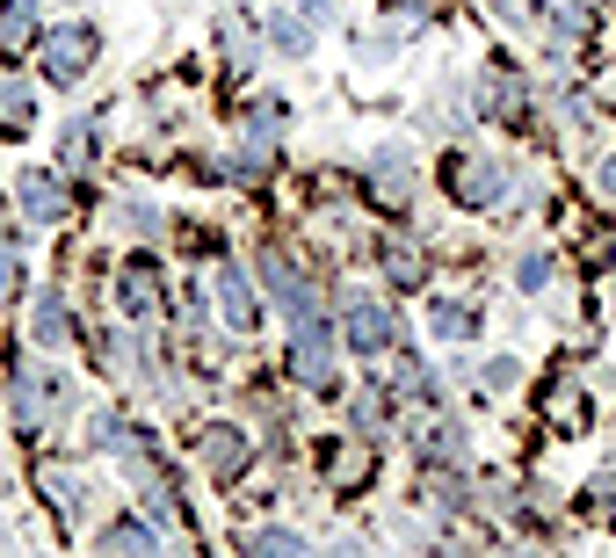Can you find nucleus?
<instances>
[{
	"label": "nucleus",
	"instance_id": "1",
	"mask_svg": "<svg viewBox=\"0 0 616 558\" xmlns=\"http://www.w3.org/2000/svg\"><path fill=\"white\" fill-rule=\"evenodd\" d=\"M95 52H102L95 22H58V30L44 36V73H52L58 88H66V80H80V73L95 66Z\"/></svg>",
	"mask_w": 616,
	"mask_h": 558
},
{
	"label": "nucleus",
	"instance_id": "2",
	"mask_svg": "<svg viewBox=\"0 0 616 558\" xmlns=\"http://www.w3.org/2000/svg\"><path fill=\"white\" fill-rule=\"evenodd\" d=\"M341 333H349L355 355H377L392 341V313H385V305H370V297H355L349 313H341Z\"/></svg>",
	"mask_w": 616,
	"mask_h": 558
},
{
	"label": "nucleus",
	"instance_id": "3",
	"mask_svg": "<svg viewBox=\"0 0 616 558\" xmlns=\"http://www.w3.org/2000/svg\"><path fill=\"white\" fill-rule=\"evenodd\" d=\"M218 313H226L232 327H246V319H254V291H246L240 269H218Z\"/></svg>",
	"mask_w": 616,
	"mask_h": 558
},
{
	"label": "nucleus",
	"instance_id": "4",
	"mask_svg": "<svg viewBox=\"0 0 616 558\" xmlns=\"http://www.w3.org/2000/svg\"><path fill=\"white\" fill-rule=\"evenodd\" d=\"M22 210H30V218H58V189H52V175H30V182H22Z\"/></svg>",
	"mask_w": 616,
	"mask_h": 558
},
{
	"label": "nucleus",
	"instance_id": "5",
	"mask_svg": "<svg viewBox=\"0 0 616 558\" xmlns=\"http://www.w3.org/2000/svg\"><path fill=\"white\" fill-rule=\"evenodd\" d=\"M109 551H123V558H153V537H145L139 523H117V529H109Z\"/></svg>",
	"mask_w": 616,
	"mask_h": 558
},
{
	"label": "nucleus",
	"instance_id": "6",
	"mask_svg": "<svg viewBox=\"0 0 616 558\" xmlns=\"http://www.w3.org/2000/svg\"><path fill=\"white\" fill-rule=\"evenodd\" d=\"M30 30H36V0H8V22H0V36H8V44H22Z\"/></svg>",
	"mask_w": 616,
	"mask_h": 558
},
{
	"label": "nucleus",
	"instance_id": "7",
	"mask_svg": "<svg viewBox=\"0 0 616 558\" xmlns=\"http://www.w3.org/2000/svg\"><path fill=\"white\" fill-rule=\"evenodd\" d=\"M254 558H305V544L290 537V529H262V544H254Z\"/></svg>",
	"mask_w": 616,
	"mask_h": 558
},
{
	"label": "nucleus",
	"instance_id": "8",
	"mask_svg": "<svg viewBox=\"0 0 616 558\" xmlns=\"http://www.w3.org/2000/svg\"><path fill=\"white\" fill-rule=\"evenodd\" d=\"M240 457H246L240 436H211V464H218V471H240Z\"/></svg>",
	"mask_w": 616,
	"mask_h": 558
},
{
	"label": "nucleus",
	"instance_id": "9",
	"mask_svg": "<svg viewBox=\"0 0 616 558\" xmlns=\"http://www.w3.org/2000/svg\"><path fill=\"white\" fill-rule=\"evenodd\" d=\"M66 333V313H58V297H44V313H36V341H58Z\"/></svg>",
	"mask_w": 616,
	"mask_h": 558
},
{
	"label": "nucleus",
	"instance_id": "10",
	"mask_svg": "<svg viewBox=\"0 0 616 558\" xmlns=\"http://www.w3.org/2000/svg\"><path fill=\"white\" fill-rule=\"evenodd\" d=\"M262 276L276 283V291H290V283H298V269H290V262L276 254V247H268V254H262Z\"/></svg>",
	"mask_w": 616,
	"mask_h": 558
},
{
	"label": "nucleus",
	"instance_id": "11",
	"mask_svg": "<svg viewBox=\"0 0 616 558\" xmlns=\"http://www.w3.org/2000/svg\"><path fill=\"white\" fill-rule=\"evenodd\" d=\"M276 44H283V52H305V44H312V30H305V22H276Z\"/></svg>",
	"mask_w": 616,
	"mask_h": 558
},
{
	"label": "nucleus",
	"instance_id": "12",
	"mask_svg": "<svg viewBox=\"0 0 616 558\" xmlns=\"http://www.w3.org/2000/svg\"><path fill=\"white\" fill-rule=\"evenodd\" d=\"M0 117L22 123V117H30V95H22V88H0Z\"/></svg>",
	"mask_w": 616,
	"mask_h": 558
},
{
	"label": "nucleus",
	"instance_id": "13",
	"mask_svg": "<svg viewBox=\"0 0 616 558\" xmlns=\"http://www.w3.org/2000/svg\"><path fill=\"white\" fill-rule=\"evenodd\" d=\"M436 327H442V333H464V327H472V313H458V305H442V313H436Z\"/></svg>",
	"mask_w": 616,
	"mask_h": 558
},
{
	"label": "nucleus",
	"instance_id": "14",
	"mask_svg": "<svg viewBox=\"0 0 616 558\" xmlns=\"http://www.w3.org/2000/svg\"><path fill=\"white\" fill-rule=\"evenodd\" d=\"M602 182H609V189H616V160H609V167H602Z\"/></svg>",
	"mask_w": 616,
	"mask_h": 558
}]
</instances>
